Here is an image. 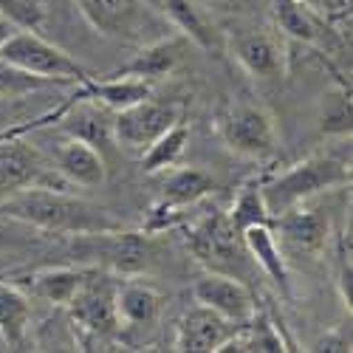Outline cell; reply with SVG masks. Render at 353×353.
Wrapping results in <instances>:
<instances>
[{"instance_id": "6da1fadb", "label": "cell", "mask_w": 353, "mask_h": 353, "mask_svg": "<svg viewBox=\"0 0 353 353\" xmlns=\"http://www.w3.org/2000/svg\"><path fill=\"white\" fill-rule=\"evenodd\" d=\"M0 215L37 232L71 234V238L122 229V221H116L105 207L74 195L71 190H26L0 201Z\"/></svg>"}, {"instance_id": "7a4b0ae2", "label": "cell", "mask_w": 353, "mask_h": 353, "mask_svg": "<svg viewBox=\"0 0 353 353\" xmlns=\"http://www.w3.org/2000/svg\"><path fill=\"white\" fill-rule=\"evenodd\" d=\"M339 187H350V161L336 156H308L272 179H260L263 201L272 218Z\"/></svg>"}, {"instance_id": "3957f363", "label": "cell", "mask_w": 353, "mask_h": 353, "mask_svg": "<svg viewBox=\"0 0 353 353\" xmlns=\"http://www.w3.org/2000/svg\"><path fill=\"white\" fill-rule=\"evenodd\" d=\"M74 6L97 34L116 43L147 46L172 34L167 17L147 0H74Z\"/></svg>"}, {"instance_id": "277c9868", "label": "cell", "mask_w": 353, "mask_h": 353, "mask_svg": "<svg viewBox=\"0 0 353 353\" xmlns=\"http://www.w3.org/2000/svg\"><path fill=\"white\" fill-rule=\"evenodd\" d=\"M215 133L229 153L266 161L277 156L280 136L266 108L254 102H229L215 113Z\"/></svg>"}, {"instance_id": "5b68a950", "label": "cell", "mask_w": 353, "mask_h": 353, "mask_svg": "<svg viewBox=\"0 0 353 353\" xmlns=\"http://www.w3.org/2000/svg\"><path fill=\"white\" fill-rule=\"evenodd\" d=\"M116 285L119 283L113 280L110 272L94 266L91 277L85 280L79 294L65 305L85 350L113 342L122 331L119 314H116Z\"/></svg>"}, {"instance_id": "8992f818", "label": "cell", "mask_w": 353, "mask_h": 353, "mask_svg": "<svg viewBox=\"0 0 353 353\" xmlns=\"http://www.w3.org/2000/svg\"><path fill=\"white\" fill-rule=\"evenodd\" d=\"M0 60L20 68V71L34 74V77L51 79L63 88L79 85L91 77L68 51L46 40L40 32H28V28H17L12 37L0 43Z\"/></svg>"}, {"instance_id": "52a82bcc", "label": "cell", "mask_w": 353, "mask_h": 353, "mask_svg": "<svg viewBox=\"0 0 353 353\" xmlns=\"http://www.w3.org/2000/svg\"><path fill=\"white\" fill-rule=\"evenodd\" d=\"M26 190H74L54 161L23 136H0V201Z\"/></svg>"}, {"instance_id": "ba28073f", "label": "cell", "mask_w": 353, "mask_h": 353, "mask_svg": "<svg viewBox=\"0 0 353 353\" xmlns=\"http://www.w3.org/2000/svg\"><path fill=\"white\" fill-rule=\"evenodd\" d=\"M184 241H187V249L198 257V263L210 266L212 272L229 274L249 254L241 232L234 229V223L229 221V212H223L221 207H212L192 223H187Z\"/></svg>"}, {"instance_id": "9c48e42d", "label": "cell", "mask_w": 353, "mask_h": 353, "mask_svg": "<svg viewBox=\"0 0 353 353\" xmlns=\"http://www.w3.org/2000/svg\"><path fill=\"white\" fill-rule=\"evenodd\" d=\"M74 254L82 257L88 266L105 269L110 274H139L147 266V234L130 229H110L74 234Z\"/></svg>"}, {"instance_id": "30bf717a", "label": "cell", "mask_w": 353, "mask_h": 353, "mask_svg": "<svg viewBox=\"0 0 353 353\" xmlns=\"http://www.w3.org/2000/svg\"><path fill=\"white\" fill-rule=\"evenodd\" d=\"M226 43L238 65L263 82L283 79L288 68V51L283 43V34L277 28H260V26H243L232 23L226 28Z\"/></svg>"}, {"instance_id": "8fae6325", "label": "cell", "mask_w": 353, "mask_h": 353, "mask_svg": "<svg viewBox=\"0 0 353 353\" xmlns=\"http://www.w3.org/2000/svg\"><path fill=\"white\" fill-rule=\"evenodd\" d=\"M181 119L179 102H159L147 97L125 110L113 113V144L128 156H141L161 133H167Z\"/></svg>"}, {"instance_id": "7c38bea8", "label": "cell", "mask_w": 353, "mask_h": 353, "mask_svg": "<svg viewBox=\"0 0 353 353\" xmlns=\"http://www.w3.org/2000/svg\"><path fill=\"white\" fill-rule=\"evenodd\" d=\"M272 229L277 234V243L283 252L316 257L325 252L331 241V215L319 207H308V201H305V203H297V207L280 212L272 221Z\"/></svg>"}, {"instance_id": "4fadbf2b", "label": "cell", "mask_w": 353, "mask_h": 353, "mask_svg": "<svg viewBox=\"0 0 353 353\" xmlns=\"http://www.w3.org/2000/svg\"><path fill=\"white\" fill-rule=\"evenodd\" d=\"M192 297L198 305L212 308L215 314L234 322V325L246 322L257 311V297L249 291V285L226 272H210L198 277L192 285Z\"/></svg>"}, {"instance_id": "5bb4252c", "label": "cell", "mask_w": 353, "mask_h": 353, "mask_svg": "<svg viewBox=\"0 0 353 353\" xmlns=\"http://www.w3.org/2000/svg\"><path fill=\"white\" fill-rule=\"evenodd\" d=\"M238 331L234 322H229L226 316L215 314L207 305H195L190 311H184V316L175 325V342L172 350L181 353H212L221 350L232 334Z\"/></svg>"}, {"instance_id": "9a60e30c", "label": "cell", "mask_w": 353, "mask_h": 353, "mask_svg": "<svg viewBox=\"0 0 353 353\" xmlns=\"http://www.w3.org/2000/svg\"><path fill=\"white\" fill-rule=\"evenodd\" d=\"M54 167L60 170V175L71 187L82 190H94L108 181V161L105 153L97 150L94 144L79 141V139H65L54 153Z\"/></svg>"}, {"instance_id": "2e32d148", "label": "cell", "mask_w": 353, "mask_h": 353, "mask_svg": "<svg viewBox=\"0 0 353 353\" xmlns=\"http://www.w3.org/2000/svg\"><path fill=\"white\" fill-rule=\"evenodd\" d=\"M181 51H184V37L179 34H170L164 40H156V43H147V46H139V51L130 57V60L116 68L105 77H130V79H144V82H156V79H164L175 71V65L181 63Z\"/></svg>"}, {"instance_id": "e0dca14e", "label": "cell", "mask_w": 353, "mask_h": 353, "mask_svg": "<svg viewBox=\"0 0 353 353\" xmlns=\"http://www.w3.org/2000/svg\"><path fill=\"white\" fill-rule=\"evenodd\" d=\"M272 17H274V28L283 37L311 48L325 46V37H328L325 17L297 3V0H272Z\"/></svg>"}, {"instance_id": "ac0fdd59", "label": "cell", "mask_w": 353, "mask_h": 353, "mask_svg": "<svg viewBox=\"0 0 353 353\" xmlns=\"http://www.w3.org/2000/svg\"><path fill=\"white\" fill-rule=\"evenodd\" d=\"M241 238H243V246H246L249 257L263 269V274L277 285V291L285 300H291V274H288L285 252L277 243L274 229L272 226H249V229L241 232Z\"/></svg>"}, {"instance_id": "d6986e66", "label": "cell", "mask_w": 353, "mask_h": 353, "mask_svg": "<svg viewBox=\"0 0 353 353\" xmlns=\"http://www.w3.org/2000/svg\"><path fill=\"white\" fill-rule=\"evenodd\" d=\"M164 297L147 283H119L116 285V314L122 328H150L159 322Z\"/></svg>"}, {"instance_id": "ffe728a7", "label": "cell", "mask_w": 353, "mask_h": 353, "mask_svg": "<svg viewBox=\"0 0 353 353\" xmlns=\"http://www.w3.org/2000/svg\"><path fill=\"white\" fill-rule=\"evenodd\" d=\"M161 14L187 43H195L203 51L218 48L221 28L203 14L195 0H161Z\"/></svg>"}, {"instance_id": "44dd1931", "label": "cell", "mask_w": 353, "mask_h": 353, "mask_svg": "<svg viewBox=\"0 0 353 353\" xmlns=\"http://www.w3.org/2000/svg\"><path fill=\"white\" fill-rule=\"evenodd\" d=\"M218 181L207 170L201 167H179V170H167V181L161 187V203L172 210H190L198 207L203 198H210L215 192Z\"/></svg>"}, {"instance_id": "7402d4cb", "label": "cell", "mask_w": 353, "mask_h": 353, "mask_svg": "<svg viewBox=\"0 0 353 353\" xmlns=\"http://www.w3.org/2000/svg\"><path fill=\"white\" fill-rule=\"evenodd\" d=\"M28 331H32L28 297L12 283H0V339L12 350H26Z\"/></svg>"}, {"instance_id": "603a6c76", "label": "cell", "mask_w": 353, "mask_h": 353, "mask_svg": "<svg viewBox=\"0 0 353 353\" xmlns=\"http://www.w3.org/2000/svg\"><path fill=\"white\" fill-rule=\"evenodd\" d=\"M91 272H94V266H82V269H77V266H54V269L37 272L32 277V285H34V294L40 300L65 308L79 294L85 280L91 277Z\"/></svg>"}, {"instance_id": "cb8c5ba5", "label": "cell", "mask_w": 353, "mask_h": 353, "mask_svg": "<svg viewBox=\"0 0 353 353\" xmlns=\"http://www.w3.org/2000/svg\"><path fill=\"white\" fill-rule=\"evenodd\" d=\"M187 144H190V128L184 125V119H179L167 133H161V136L139 156V159H141V170H144L147 175H159V172L172 170L175 164L181 161Z\"/></svg>"}, {"instance_id": "d4e9b609", "label": "cell", "mask_w": 353, "mask_h": 353, "mask_svg": "<svg viewBox=\"0 0 353 353\" xmlns=\"http://www.w3.org/2000/svg\"><path fill=\"white\" fill-rule=\"evenodd\" d=\"M229 221L234 223V229L243 232L249 226H272V212L263 201V190H260V179L246 181L238 195L232 201V210H229Z\"/></svg>"}, {"instance_id": "484cf974", "label": "cell", "mask_w": 353, "mask_h": 353, "mask_svg": "<svg viewBox=\"0 0 353 353\" xmlns=\"http://www.w3.org/2000/svg\"><path fill=\"white\" fill-rule=\"evenodd\" d=\"M48 85H57V82L34 77L28 71H20V68L0 60V99H20V97H28L34 91H43ZM57 88H63V85H57Z\"/></svg>"}, {"instance_id": "4316f807", "label": "cell", "mask_w": 353, "mask_h": 353, "mask_svg": "<svg viewBox=\"0 0 353 353\" xmlns=\"http://www.w3.org/2000/svg\"><path fill=\"white\" fill-rule=\"evenodd\" d=\"M322 133L350 136V88L347 85H339V91L325 99V110H322Z\"/></svg>"}, {"instance_id": "83f0119b", "label": "cell", "mask_w": 353, "mask_h": 353, "mask_svg": "<svg viewBox=\"0 0 353 353\" xmlns=\"http://www.w3.org/2000/svg\"><path fill=\"white\" fill-rule=\"evenodd\" d=\"M48 0H9L6 9L0 12L9 17L17 28H28V32H40L48 20Z\"/></svg>"}, {"instance_id": "f1b7e54d", "label": "cell", "mask_w": 353, "mask_h": 353, "mask_svg": "<svg viewBox=\"0 0 353 353\" xmlns=\"http://www.w3.org/2000/svg\"><path fill=\"white\" fill-rule=\"evenodd\" d=\"M23 246H32V238L28 234H17L12 229V218L0 221V249H23Z\"/></svg>"}, {"instance_id": "f546056e", "label": "cell", "mask_w": 353, "mask_h": 353, "mask_svg": "<svg viewBox=\"0 0 353 353\" xmlns=\"http://www.w3.org/2000/svg\"><path fill=\"white\" fill-rule=\"evenodd\" d=\"M297 3H303V6H308V9H314L316 14H322V17H328L336 6H334V0H297Z\"/></svg>"}, {"instance_id": "4dcf8cb0", "label": "cell", "mask_w": 353, "mask_h": 353, "mask_svg": "<svg viewBox=\"0 0 353 353\" xmlns=\"http://www.w3.org/2000/svg\"><path fill=\"white\" fill-rule=\"evenodd\" d=\"M17 32V26L9 20V17H3V14H0V43H3L6 37H12Z\"/></svg>"}, {"instance_id": "1f68e13d", "label": "cell", "mask_w": 353, "mask_h": 353, "mask_svg": "<svg viewBox=\"0 0 353 353\" xmlns=\"http://www.w3.org/2000/svg\"><path fill=\"white\" fill-rule=\"evenodd\" d=\"M6 3H9V0H0V12H3V9H6Z\"/></svg>"}]
</instances>
